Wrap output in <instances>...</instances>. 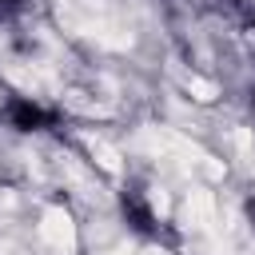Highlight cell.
Here are the masks:
<instances>
[{"label":"cell","mask_w":255,"mask_h":255,"mask_svg":"<svg viewBox=\"0 0 255 255\" xmlns=\"http://www.w3.org/2000/svg\"><path fill=\"white\" fill-rule=\"evenodd\" d=\"M8 116H12V124H16L20 131H32V128H44V124L52 120V116H48L44 108H36V104H28V100H16Z\"/></svg>","instance_id":"cell-1"},{"label":"cell","mask_w":255,"mask_h":255,"mask_svg":"<svg viewBox=\"0 0 255 255\" xmlns=\"http://www.w3.org/2000/svg\"><path fill=\"white\" fill-rule=\"evenodd\" d=\"M124 211H128L131 227H139V231H151V211L143 207V199H139V195H128V199H124Z\"/></svg>","instance_id":"cell-2"},{"label":"cell","mask_w":255,"mask_h":255,"mask_svg":"<svg viewBox=\"0 0 255 255\" xmlns=\"http://www.w3.org/2000/svg\"><path fill=\"white\" fill-rule=\"evenodd\" d=\"M16 4H20V0H0V8H16Z\"/></svg>","instance_id":"cell-3"}]
</instances>
